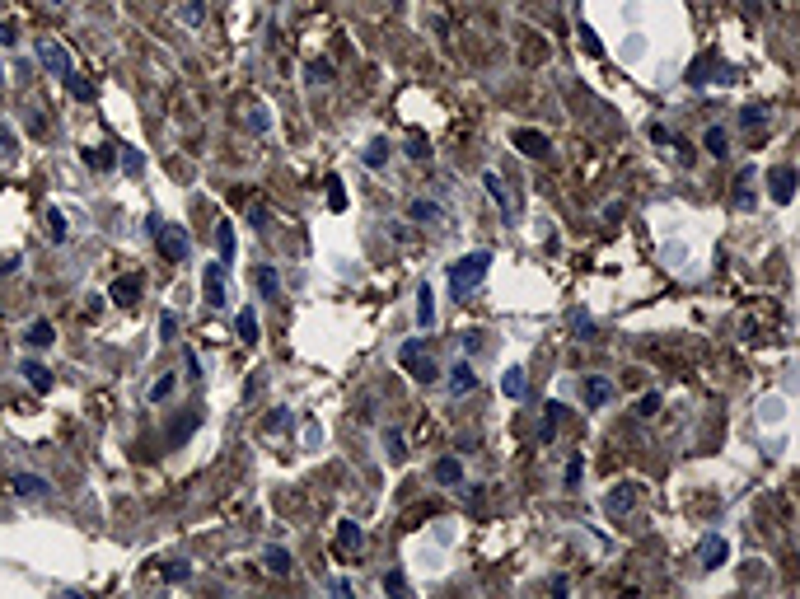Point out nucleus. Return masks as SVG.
I'll use <instances>...</instances> for the list:
<instances>
[{
	"instance_id": "obj_1",
	"label": "nucleus",
	"mask_w": 800,
	"mask_h": 599,
	"mask_svg": "<svg viewBox=\"0 0 800 599\" xmlns=\"http://www.w3.org/2000/svg\"><path fill=\"white\" fill-rule=\"evenodd\" d=\"M150 239H155V249L164 253V262H188L192 258V239L183 225L164 221V216H150Z\"/></svg>"
},
{
	"instance_id": "obj_2",
	"label": "nucleus",
	"mask_w": 800,
	"mask_h": 599,
	"mask_svg": "<svg viewBox=\"0 0 800 599\" xmlns=\"http://www.w3.org/2000/svg\"><path fill=\"white\" fill-rule=\"evenodd\" d=\"M487 272H491V253H487V249L464 253V258H454V262H450V290H454V295L464 300V295L473 290V286H477V281L487 276Z\"/></svg>"
},
{
	"instance_id": "obj_3",
	"label": "nucleus",
	"mask_w": 800,
	"mask_h": 599,
	"mask_svg": "<svg viewBox=\"0 0 800 599\" xmlns=\"http://www.w3.org/2000/svg\"><path fill=\"white\" fill-rule=\"evenodd\" d=\"M398 365H403L417 384H436V379H440V365H436V356L426 351L422 337H408V342L398 347Z\"/></svg>"
},
{
	"instance_id": "obj_4",
	"label": "nucleus",
	"mask_w": 800,
	"mask_h": 599,
	"mask_svg": "<svg viewBox=\"0 0 800 599\" xmlns=\"http://www.w3.org/2000/svg\"><path fill=\"white\" fill-rule=\"evenodd\" d=\"M225 281H230V262H206L202 267V290H206V304H211V309H220V304L230 300L225 295Z\"/></svg>"
},
{
	"instance_id": "obj_5",
	"label": "nucleus",
	"mask_w": 800,
	"mask_h": 599,
	"mask_svg": "<svg viewBox=\"0 0 800 599\" xmlns=\"http://www.w3.org/2000/svg\"><path fill=\"white\" fill-rule=\"evenodd\" d=\"M697 562H702V571H716L730 562V543H725V534H702L697 538Z\"/></svg>"
},
{
	"instance_id": "obj_6",
	"label": "nucleus",
	"mask_w": 800,
	"mask_h": 599,
	"mask_svg": "<svg viewBox=\"0 0 800 599\" xmlns=\"http://www.w3.org/2000/svg\"><path fill=\"white\" fill-rule=\"evenodd\" d=\"M510 145H515L519 155H529V159H548V150H552V141L543 136V131H533V126H515V131H510Z\"/></svg>"
},
{
	"instance_id": "obj_7",
	"label": "nucleus",
	"mask_w": 800,
	"mask_h": 599,
	"mask_svg": "<svg viewBox=\"0 0 800 599\" xmlns=\"http://www.w3.org/2000/svg\"><path fill=\"white\" fill-rule=\"evenodd\" d=\"M768 197L777 206H786L791 197H796V169L791 164H777V169H768Z\"/></svg>"
},
{
	"instance_id": "obj_8",
	"label": "nucleus",
	"mask_w": 800,
	"mask_h": 599,
	"mask_svg": "<svg viewBox=\"0 0 800 599\" xmlns=\"http://www.w3.org/2000/svg\"><path fill=\"white\" fill-rule=\"evenodd\" d=\"M581 398H585V408H590V412L609 408V403H613V379H609V375H585Z\"/></svg>"
},
{
	"instance_id": "obj_9",
	"label": "nucleus",
	"mask_w": 800,
	"mask_h": 599,
	"mask_svg": "<svg viewBox=\"0 0 800 599\" xmlns=\"http://www.w3.org/2000/svg\"><path fill=\"white\" fill-rule=\"evenodd\" d=\"M10 491H15V496H24V501H33V496H47V491H52V482H47L43 473L15 468V473H10Z\"/></svg>"
},
{
	"instance_id": "obj_10",
	"label": "nucleus",
	"mask_w": 800,
	"mask_h": 599,
	"mask_svg": "<svg viewBox=\"0 0 800 599\" xmlns=\"http://www.w3.org/2000/svg\"><path fill=\"white\" fill-rule=\"evenodd\" d=\"M637 501H642V482H618V487L604 496V510H609V515H628V510H637Z\"/></svg>"
},
{
	"instance_id": "obj_11",
	"label": "nucleus",
	"mask_w": 800,
	"mask_h": 599,
	"mask_svg": "<svg viewBox=\"0 0 800 599\" xmlns=\"http://www.w3.org/2000/svg\"><path fill=\"white\" fill-rule=\"evenodd\" d=\"M445 384H450V394H454V398H464V394L477 389V370H473L468 361H454L450 370H445Z\"/></svg>"
},
{
	"instance_id": "obj_12",
	"label": "nucleus",
	"mask_w": 800,
	"mask_h": 599,
	"mask_svg": "<svg viewBox=\"0 0 800 599\" xmlns=\"http://www.w3.org/2000/svg\"><path fill=\"white\" fill-rule=\"evenodd\" d=\"M141 286H145V276H141V272H131V276H117V281H112V304H122V309H131V304H136V300H141Z\"/></svg>"
},
{
	"instance_id": "obj_13",
	"label": "nucleus",
	"mask_w": 800,
	"mask_h": 599,
	"mask_svg": "<svg viewBox=\"0 0 800 599\" xmlns=\"http://www.w3.org/2000/svg\"><path fill=\"white\" fill-rule=\"evenodd\" d=\"M431 478H436L440 487H464V459H459V454H445V459H436V468H431Z\"/></svg>"
},
{
	"instance_id": "obj_14",
	"label": "nucleus",
	"mask_w": 800,
	"mask_h": 599,
	"mask_svg": "<svg viewBox=\"0 0 800 599\" xmlns=\"http://www.w3.org/2000/svg\"><path fill=\"white\" fill-rule=\"evenodd\" d=\"M38 61L47 66L52 75H66V71H75V66H71V52H66L61 43H38Z\"/></svg>"
},
{
	"instance_id": "obj_15",
	"label": "nucleus",
	"mask_w": 800,
	"mask_h": 599,
	"mask_svg": "<svg viewBox=\"0 0 800 599\" xmlns=\"http://www.w3.org/2000/svg\"><path fill=\"white\" fill-rule=\"evenodd\" d=\"M482 188H487V197H491V202L501 206V216H515V197H510V188H505L501 174H491V169H487V174H482Z\"/></svg>"
},
{
	"instance_id": "obj_16",
	"label": "nucleus",
	"mask_w": 800,
	"mask_h": 599,
	"mask_svg": "<svg viewBox=\"0 0 800 599\" xmlns=\"http://www.w3.org/2000/svg\"><path fill=\"white\" fill-rule=\"evenodd\" d=\"M408 221H417V225H440V221H445V206L431 202V197H412V202H408Z\"/></svg>"
},
{
	"instance_id": "obj_17",
	"label": "nucleus",
	"mask_w": 800,
	"mask_h": 599,
	"mask_svg": "<svg viewBox=\"0 0 800 599\" xmlns=\"http://www.w3.org/2000/svg\"><path fill=\"white\" fill-rule=\"evenodd\" d=\"M24 342H29V351H47L57 342V328H52L47 318H33L29 328H24Z\"/></svg>"
},
{
	"instance_id": "obj_18",
	"label": "nucleus",
	"mask_w": 800,
	"mask_h": 599,
	"mask_svg": "<svg viewBox=\"0 0 800 599\" xmlns=\"http://www.w3.org/2000/svg\"><path fill=\"white\" fill-rule=\"evenodd\" d=\"M19 375L29 379V389H33V394H52V370H47L43 361H33V356H29V361L19 365Z\"/></svg>"
},
{
	"instance_id": "obj_19",
	"label": "nucleus",
	"mask_w": 800,
	"mask_h": 599,
	"mask_svg": "<svg viewBox=\"0 0 800 599\" xmlns=\"http://www.w3.org/2000/svg\"><path fill=\"white\" fill-rule=\"evenodd\" d=\"M417 323H422V328L426 332H431V328H436V290H431V286H417Z\"/></svg>"
},
{
	"instance_id": "obj_20",
	"label": "nucleus",
	"mask_w": 800,
	"mask_h": 599,
	"mask_svg": "<svg viewBox=\"0 0 800 599\" xmlns=\"http://www.w3.org/2000/svg\"><path fill=\"white\" fill-rule=\"evenodd\" d=\"M702 145H706V155H716V159H725V150H730V131H725L721 122H711L702 131Z\"/></svg>"
},
{
	"instance_id": "obj_21",
	"label": "nucleus",
	"mask_w": 800,
	"mask_h": 599,
	"mask_svg": "<svg viewBox=\"0 0 800 599\" xmlns=\"http://www.w3.org/2000/svg\"><path fill=\"white\" fill-rule=\"evenodd\" d=\"M253 286H258V295H262V300L281 295V276H276V267H258V272H253Z\"/></svg>"
},
{
	"instance_id": "obj_22",
	"label": "nucleus",
	"mask_w": 800,
	"mask_h": 599,
	"mask_svg": "<svg viewBox=\"0 0 800 599\" xmlns=\"http://www.w3.org/2000/svg\"><path fill=\"white\" fill-rule=\"evenodd\" d=\"M562 403H548V408H543V426H538V441H543V445H552V441H557V426H562Z\"/></svg>"
},
{
	"instance_id": "obj_23",
	"label": "nucleus",
	"mask_w": 800,
	"mask_h": 599,
	"mask_svg": "<svg viewBox=\"0 0 800 599\" xmlns=\"http://www.w3.org/2000/svg\"><path fill=\"white\" fill-rule=\"evenodd\" d=\"M501 394H505V398H515V403L529 394V379H524V370H519V365H510V370L501 375Z\"/></svg>"
},
{
	"instance_id": "obj_24",
	"label": "nucleus",
	"mask_w": 800,
	"mask_h": 599,
	"mask_svg": "<svg viewBox=\"0 0 800 599\" xmlns=\"http://www.w3.org/2000/svg\"><path fill=\"white\" fill-rule=\"evenodd\" d=\"M262 567L272 571V576H290V567H295V562H290V552H286V548H267V552H262Z\"/></svg>"
},
{
	"instance_id": "obj_25",
	"label": "nucleus",
	"mask_w": 800,
	"mask_h": 599,
	"mask_svg": "<svg viewBox=\"0 0 800 599\" xmlns=\"http://www.w3.org/2000/svg\"><path fill=\"white\" fill-rule=\"evenodd\" d=\"M361 164H365V169H384V164H389V141H384V136H375V141L365 145Z\"/></svg>"
},
{
	"instance_id": "obj_26",
	"label": "nucleus",
	"mask_w": 800,
	"mask_h": 599,
	"mask_svg": "<svg viewBox=\"0 0 800 599\" xmlns=\"http://www.w3.org/2000/svg\"><path fill=\"white\" fill-rule=\"evenodd\" d=\"M304 75H309V84H332V80H337V71H332L328 57H314V61L304 66Z\"/></svg>"
},
{
	"instance_id": "obj_27",
	"label": "nucleus",
	"mask_w": 800,
	"mask_h": 599,
	"mask_svg": "<svg viewBox=\"0 0 800 599\" xmlns=\"http://www.w3.org/2000/svg\"><path fill=\"white\" fill-rule=\"evenodd\" d=\"M80 159H84V164H89V169H98V174H103V169H112V164H117V155H108V150H103V145H84V150H80Z\"/></svg>"
},
{
	"instance_id": "obj_28",
	"label": "nucleus",
	"mask_w": 800,
	"mask_h": 599,
	"mask_svg": "<svg viewBox=\"0 0 800 599\" xmlns=\"http://www.w3.org/2000/svg\"><path fill=\"white\" fill-rule=\"evenodd\" d=\"M235 332H239V342H244V347H253V342H258V314H253V309H239Z\"/></svg>"
},
{
	"instance_id": "obj_29",
	"label": "nucleus",
	"mask_w": 800,
	"mask_h": 599,
	"mask_svg": "<svg viewBox=\"0 0 800 599\" xmlns=\"http://www.w3.org/2000/svg\"><path fill=\"white\" fill-rule=\"evenodd\" d=\"M384 454H389V464H403V459H408V441H403V431H384Z\"/></svg>"
},
{
	"instance_id": "obj_30",
	"label": "nucleus",
	"mask_w": 800,
	"mask_h": 599,
	"mask_svg": "<svg viewBox=\"0 0 800 599\" xmlns=\"http://www.w3.org/2000/svg\"><path fill=\"white\" fill-rule=\"evenodd\" d=\"M43 230H47V239H52V244H66V216L57 211V206H52L47 216H43Z\"/></svg>"
},
{
	"instance_id": "obj_31",
	"label": "nucleus",
	"mask_w": 800,
	"mask_h": 599,
	"mask_svg": "<svg viewBox=\"0 0 800 599\" xmlns=\"http://www.w3.org/2000/svg\"><path fill=\"white\" fill-rule=\"evenodd\" d=\"M173 389H178V379H173L169 370H164V375H159L155 384H150V403H169V398H173Z\"/></svg>"
},
{
	"instance_id": "obj_32",
	"label": "nucleus",
	"mask_w": 800,
	"mask_h": 599,
	"mask_svg": "<svg viewBox=\"0 0 800 599\" xmlns=\"http://www.w3.org/2000/svg\"><path fill=\"white\" fill-rule=\"evenodd\" d=\"M216 249H220V262H235V230L230 225L216 230Z\"/></svg>"
},
{
	"instance_id": "obj_33",
	"label": "nucleus",
	"mask_w": 800,
	"mask_h": 599,
	"mask_svg": "<svg viewBox=\"0 0 800 599\" xmlns=\"http://www.w3.org/2000/svg\"><path fill=\"white\" fill-rule=\"evenodd\" d=\"M323 188H328V211H346V192H342V178H337V174H328V183H323Z\"/></svg>"
},
{
	"instance_id": "obj_34",
	"label": "nucleus",
	"mask_w": 800,
	"mask_h": 599,
	"mask_svg": "<svg viewBox=\"0 0 800 599\" xmlns=\"http://www.w3.org/2000/svg\"><path fill=\"white\" fill-rule=\"evenodd\" d=\"M61 80H66V89H71V94H75L80 103H89V98H94V89H89V80H80L75 71H66Z\"/></svg>"
},
{
	"instance_id": "obj_35",
	"label": "nucleus",
	"mask_w": 800,
	"mask_h": 599,
	"mask_svg": "<svg viewBox=\"0 0 800 599\" xmlns=\"http://www.w3.org/2000/svg\"><path fill=\"white\" fill-rule=\"evenodd\" d=\"M117 164H122V169H126L131 178H136V174H145V155H141V150H131V145H126L122 155H117Z\"/></svg>"
},
{
	"instance_id": "obj_36",
	"label": "nucleus",
	"mask_w": 800,
	"mask_h": 599,
	"mask_svg": "<svg viewBox=\"0 0 800 599\" xmlns=\"http://www.w3.org/2000/svg\"><path fill=\"white\" fill-rule=\"evenodd\" d=\"M361 524H351V520H346L342 524V529H337V548H361Z\"/></svg>"
},
{
	"instance_id": "obj_37",
	"label": "nucleus",
	"mask_w": 800,
	"mask_h": 599,
	"mask_svg": "<svg viewBox=\"0 0 800 599\" xmlns=\"http://www.w3.org/2000/svg\"><path fill=\"white\" fill-rule=\"evenodd\" d=\"M159 576H164L169 585H183L192 576V567H188V562H169V567H159Z\"/></svg>"
},
{
	"instance_id": "obj_38",
	"label": "nucleus",
	"mask_w": 800,
	"mask_h": 599,
	"mask_svg": "<svg viewBox=\"0 0 800 599\" xmlns=\"http://www.w3.org/2000/svg\"><path fill=\"white\" fill-rule=\"evenodd\" d=\"M178 15H183V24H192V29H197V24L206 19V5H202V0H183V10H178Z\"/></svg>"
},
{
	"instance_id": "obj_39",
	"label": "nucleus",
	"mask_w": 800,
	"mask_h": 599,
	"mask_svg": "<svg viewBox=\"0 0 800 599\" xmlns=\"http://www.w3.org/2000/svg\"><path fill=\"white\" fill-rule=\"evenodd\" d=\"M566 487H581V478H585V459L581 454H576V459H566Z\"/></svg>"
},
{
	"instance_id": "obj_40",
	"label": "nucleus",
	"mask_w": 800,
	"mask_h": 599,
	"mask_svg": "<svg viewBox=\"0 0 800 599\" xmlns=\"http://www.w3.org/2000/svg\"><path fill=\"white\" fill-rule=\"evenodd\" d=\"M706 71H711V57H697L688 71V84H706Z\"/></svg>"
},
{
	"instance_id": "obj_41",
	"label": "nucleus",
	"mask_w": 800,
	"mask_h": 599,
	"mask_svg": "<svg viewBox=\"0 0 800 599\" xmlns=\"http://www.w3.org/2000/svg\"><path fill=\"white\" fill-rule=\"evenodd\" d=\"M749 183H753V174L744 169V174H739V192H735V206H753V192H749Z\"/></svg>"
},
{
	"instance_id": "obj_42",
	"label": "nucleus",
	"mask_w": 800,
	"mask_h": 599,
	"mask_svg": "<svg viewBox=\"0 0 800 599\" xmlns=\"http://www.w3.org/2000/svg\"><path fill=\"white\" fill-rule=\"evenodd\" d=\"M581 47L590 52V57H599V52H604V47H599V33L590 29V24H581Z\"/></svg>"
},
{
	"instance_id": "obj_43",
	"label": "nucleus",
	"mask_w": 800,
	"mask_h": 599,
	"mask_svg": "<svg viewBox=\"0 0 800 599\" xmlns=\"http://www.w3.org/2000/svg\"><path fill=\"white\" fill-rule=\"evenodd\" d=\"M660 412V394L651 389V394H642V403H637V417H655Z\"/></svg>"
},
{
	"instance_id": "obj_44",
	"label": "nucleus",
	"mask_w": 800,
	"mask_h": 599,
	"mask_svg": "<svg viewBox=\"0 0 800 599\" xmlns=\"http://www.w3.org/2000/svg\"><path fill=\"white\" fill-rule=\"evenodd\" d=\"M0 155H15V126L0 122Z\"/></svg>"
},
{
	"instance_id": "obj_45",
	"label": "nucleus",
	"mask_w": 800,
	"mask_h": 599,
	"mask_svg": "<svg viewBox=\"0 0 800 599\" xmlns=\"http://www.w3.org/2000/svg\"><path fill=\"white\" fill-rule=\"evenodd\" d=\"M267 431H290V412H286V408H276V417H267Z\"/></svg>"
},
{
	"instance_id": "obj_46",
	"label": "nucleus",
	"mask_w": 800,
	"mask_h": 599,
	"mask_svg": "<svg viewBox=\"0 0 800 599\" xmlns=\"http://www.w3.org/2000/svg\"><path fill=\"white\" fill-rule=\"evenodd\" d=\"M15 43H19V29L10 19H0V47H15Z\"/></svg>"
},
{
	"instance_id": "obj_47",
	"label": "nucleus",
	"mask_w": 800,
	"mask_h": 599,
	"mask_svg": "<svg viewBox=\"0 0 800 599\" xmlns=\"http://www.w3.org/2000/svg\"><path fill=\"white\" fill-rule=\"evenodd\" d=\"M408 155H412V159H426V155H431L426 136H408Z\"/></svg>"
},
{
	"instance_id": "obj_48",
	"label": "nucleus",
	"mask_w": 800,
	"mask_h": 599,
	"mask_svg": "<svg viewBox=\"0 0 800 599\" xmlns=\"http://www.w3.org/2000/svg\"><path fill=\"white\" fill-rule=\"evenodd\" d=\"M384 590H389V595H408V581H403L398 571H389V576H384Z\"/></svg>"
},
{
	"instance_id": "obj_49",
	"label": "nucleus",
	"mask_w": 800,
	"mask_h": 599,
	"mask_svg": "<svg viewBox=\"0 0 800 599\" xmlns=\"http://www.w3.org/2000/svg\"><path fill=\"white\" fill-rule=\"evenodd\" d=\"M299 436H304V445L314 450V445L323 441V426H318V422H304V431H299Z\"/></svg>"
},
{
	"instance_id": "obj_50",
	"label": "nucleus",
	"mask_w": 800,
	"mask_h": 599,
	"mask_svg": "<svg viewBox=\"0 0 800 599\" xmlns=\"http://www.w3.org/2000/svg\"><path fill=\"white\" fill-rule=\"evenodd\" d=\"M739 122H744V126L753 131V126H763V122H768V112H763V108H744V117H739Z\"/></svg>"
},
{
	"instance_id": "obj_51",
	"label": "nucleus",
	"mask_w": 800,
	"mask_h": 599,
	"mask_svg": "<svg viewBox=\"0 0 800 599\" xmlns=\"http://www.w3.org/2000/svg\"><path fill=\"white\" fill-rule=\"evenodd\" d=\"M571 332H581V337H590V332H595V323H590V314H571Z\"/></svg>"
},
{
	"instance_id": "obj_52",
	"label": "nucleus",
	"mask_w": 800,
	"mask_h": 599,
	"mask_svg": "<svg viewBox=\"0 0 800 599\" xmlns=\"http://www.w3.org/2000/svg\"><path fill=\"white\" fill-rule=\"evenodd\" d=\"M173 332H178V318H173V314H159V337H164V342H169Z\"/></svg>"
},
{
	"instance_id": "obj_53",
	"label": "nucleus",
	"mask_w": 800,
	"mask_h": 599,
	"mask_svg": "<svg viewBox=\"0 0 800 599\" xmlns=\"http://www.w3.org/2000/svg\"><path fill=\"white\" fill-rule=\"evenodd\" d=\"M623 216H628V206H623V202H609V206H604V221H623Z\"/></svg>"
},
{
	"instance_id": "obj_54",
	"label": "nucleus",
	"mask_w": 800,
	"mask_h": 599,
	"mask_svg": "<svg viewBox=\"0 0 800 599\" xmlns=\"http://www.w3.org/2000/svg\"><path fill=\"white\" fill-rule=\"evenodd\" d=\"M183 365H188L192 379H202V361H197V351H183Z\"/></svg>"
},
{
	"instance_id": "obj_55",
	"label": "nucleus",
	"mask_w": 800,
	"mask_h": 599,
	"mask_svg": "<svg viewBox=\"0 0 800 599\" xmlns=\"http://www.w3.org/2000/svg\"><path fill=\"white\" fill-rule=\"evenodd\" d=\"M646 136H651V141H655V145H669V141H674V136H669V131H665V126H646Z\"/></svg>"
},
{
	"instance_id": "obj_56",
	"label": "nucleus",
	"mask_w": 800,
	"mask_h": 599,
	"mask_svg": "<svg viewBox=\"0 0 800 599\" xmlns=\"http://www.w3.org/2000/svg\"><path fill=\"white\" fill-rule=\"evenodd\" d=\"M328 590H332V595H356V590H351V581H342V576H337V581H328Z\"/></svg>"
},
{
	"instance_id": "obj_57",
	"label": "nucleus",
	"mask_w": 800,
	"mask_h": 599,
	"mask_svg": "<svg viewBox=\"0 0 800 599\" xmlns=\"http://www.w3.org/2000/svg\"><path fill=\"white\" fill-rule=\"evenodd\" d=\"M249 126H253V131H267V112H262V108H253V117H249Z\"/></svg>"
},
{
	"instance_id": "obj_58",
	"label": "nucleus",
	"mask_w": 800,
	"mask_h": 599,
	"mask_svg": "<svg viewBox=\"0 0 800 599\" xmlns=\"http://www.w3.org/2000/svg\"><path fill=\"white\" fill-rule=\"evenodd\" d=\"M249 221L258 225V230H267V211H262V206H253V211H249Z\"/></svg>"
},
{
	"instance_id": "obj_59",
	"label": "nucleus",
	"mask_w": 800,
	"mask_h": 599,
	"mask_svg": "<svg viewBox=\"0 0 800 599\" xmlns=\"http://www.w3.org/2000/svg\"><path fill=\"white\" fill-rule=\"evenodd\" d=\"M47 5H66V0H47Z\"/></svg>"
},
{
	"instance_id": "obj_60",
	"label": "nucleus",
	"mask_w": 800,
	"mask_h": 599,
	"mask_svg": "<svg viewBox=\"0 0 800 599\" xmlns=\"http://www.w3.org/2000/svg\"><path fill=\"white\" fill-rule=\"evenodd\" d=\"M772 5H786V0H772Z\"/></svg>"
},
{
	"instance_id": "obj_61",
	"label": "nucleus",
	"mask_w": 800,
	"mask_h": 599,
	"mask_svg": "<svg viewBox=\"0 0 800 599\" xmlns=\"http://www.w3.org/2000/svg\"><path fill=\"white\" fill-rule=\"evenodd\" d=\"M393 5H403V0H393Z\"/></svg>"
}]
</instances>
